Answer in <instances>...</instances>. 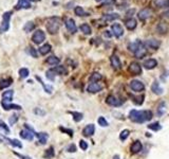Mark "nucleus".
<instances>
[{
	"label": "nucleus",
	"mask_w": 169,
	"mask_h": 159,
	"mask_svg": "<svg viewBox=\"0 0 169 159\" xmlns=\"http://www.w3.org/2000/svg\"><path fill=\"white\" fill-rule=\"evenodd\" d=\"M135 55L136 59H143L147 54V48L145 47V45L141 43V45L139 46V48L136 49V51L133 53Z\"/></svg>",
	"instance_id": "4468645a"
},
{
	"label": "nucleus",
	"mask_w": 169,
	"mask_h": 159,
	"mask_svg": "<svg viewBox=\"0 0 169 159\" xmlns=\"http://www.w3.org/2000/svg\"><path fill=\"white\" fill-rule=\"evenodd\" d=\"M104 35H105V37H108V38H110V37H112V35L113 34L112 33H110V31H105L104 32Z\"/></svg>",
	"instance_id": "13d9d810"
},
{
	"label": "nucleus",
	"mask_w": 169,
	"mask_h": 159,
	"mask_svg": "<svg viewBox=\"0 0 169 159\" xmlns=\"http://www.w3.org/2000/svg\"><path fill=\"white\" fill-rule=\"evenodd\" d=\"M139 45H141V40H136V42L130 43V44L128 45V49H129V51H131L132 53H134Z\"/></svg>",
	"instance_id": "58836bf2"
},
{
	"label": "nucleus",
	"mask_w": 169,
	"mask_h": 159,
	"mask_svg": "<svg viewBox=\"0 0 169 159\" xmlns=\"http://www.w3.org/2000/svg\"><path fill=\"white\" fill-rule=\"evenodd\" d=\"M65 25H66V28H67V30H68L70 33H72V34H74V33H76L77 32V27H76V24H75V21L72 18H69V19H67L66 20V22H65Z\"/></svg>",
	"instance_id": "ddd939ff"
},
{
	"label": "nucleus",
	"mask_w": 169,
	"mask_h": 159,
	"mask_svg": "<svg viewBox=\"0 0 169 159\" xmlns=\"http://www.w3.org/2000/svg\"><path fill=\"white\" fill-rule=\"evenodd\" d=\"M114 2V0H105V2H104V4L103 5H106V4H111Z\"/></svg>",
	"instance_id": "bf43d9fd"
},
{
	"label": "nucleus",
	"mask_w": 169,
	"mask_h": 159,
	"mask_svg": "<svg viewBox=\"0 0 169 159\" xmlns=\"http://www.w3.org/2000/svg\"><path fill=\"white\" fill-rule=\"evenodd\" d=\"M165 103L164 102H162L161 104H160V106H159V108H158V114L159 115H163L164 114V111H165Z\"/></svg>",
	"instance_id": "603ef678"
},
{
	"label": "nucleus",
	"mask_w": 169,
	"mask_h": 159,
	"mask_svg": "<svg viewBox=\"0 0 169 159\" xmlns=\"http://www.w3.org/2000/svg\"><path fill=\"white\" fill-rule=\"evenodd\" d=\"M13 83V79L12 77H5V79L0 80V89L8 88V86H11V84Z\"/></svg>",
	"instance_id": "c85d7f7f"
},
{
	"label": "nucleus",
	"mask_w": 169,
	"mask_h": 159,
	"mask_svg": "<svg viewBox=\"0 0 169 159\" xmlns=\"http://www.w3.org/2000/svg\"><path fill=\"white\" fill-rule=\"evenodd\" d=\"M143 66H144V68L148 69V70H152V69H154L158 66V60L155 59H148L143 63Z\"/></svg>",
	"instance_id": "dca6fc26"
},
{
	"label": "nucleus",
	"mask_w": 169,
	"mask_h": 159,
	"mask_svg": "<svg viewBox=\"0 0 169 159\" xmlns=\"http://www.w3.org/2000/svg\"><path fill=\"white\" fill-rule=\"evenodd\" d=\"M45 39H46V34L45 32L40 30V29L35 31L34 34L32 35V40H33V43L36 45H40L41 43L45 42Z\"/></svg>",
	"instance_id": "39448f33"
},
{
	"label": "nucleus",
	"mask_w": 169,
	"mask_h": 159,
	"mask_svg": "<svg viewBox=\"0 0 169 159\" xmlns=\"http://www.w3.org/2000/svg\"><path fill=\"white\" fill-rule=\"evenodd\" d=\"M46 31L50 34H56L60 28V19L57 18V17H51V18H49L46 24Z\"/></svg>",
	"instance_id": "f03ea898"
},
{
	"label": "nucleus",
	"mask_w": 169,
	"mask_h": 159,
	"mask_svg": "<svg viewBox=\"0 0 169 159\" xmlns=\"http://www.w3.org/2000/svg\"><path fill=\"white\" fill-rule=\"evenodd\" d=\"M53 70L55 71V73H56V76H66L67 73H68V70L66 69L65 66H55L53 68Z\"/></svg>",
	"instance_id": "cd10ccee"
},
{
	"label": "nucleus",
	"mask_w": 169,
	"mask_h": 159,
	"mask_svg": "<svg viewBox=\"0 0 169 159\" xmlns=\"http://www.w3.org/2000/svg\"><path fill=\"white\" fill-rule=\"evenodd\" d=\"M18 73H19V77H21V79H25V77H29V74H30V71H29L28 68H20L19 71H18Z\"/></svg>",
	"instance_id": "c03bdc74"
},
{
	"label": "nucleus",
	"mask_w": 169,
	"mask_h": 159,
	"mask_svg": "<svg viewBox=\"0 0 169 159\" xmlns=\"http://www.w3.org/2000/svg\"><path fill=\"white\" fill-rule=\"evenodd\" d=\"M0 141H1V139H0Z\"/></svg>",
	"instance_id": "69168bd1"
},
{
	"label": "nucleus",
	"mask_w": 169,
	"mask_h": 159,
	"mask_svg": "<svg viewBox=\"0 0 169 159\" xmlns=\"http://www.w3.org/2000/svg\"><path fill=\"white\" fill-rule=\"evenodd\" d=\"M59 63H60V60L55 55H51V56L46 57V64H48V65H50V66H57Z\"/></svg>",
	"instance_id": "a878e982"
},
{
	"label": "nucleus",
	"mask_w": 169,
	"mask_h": 159,
	"mask_svg": "<svg viewBox=\"0 0 169 159\" xmlns=\"http://www.w3.org/2000/svg\"><path fill=\"white\" fill-rule=\"evenodd\" d=\"M110 62H111V66L114 70H119L122 68V63H121V60L117 55H112L110 57Z\"/></svg>",
	"instance_id": "f3484780"
},
{
	"label": "nucleus",
	"mask_w": 169,
	"mask_h": 159,
	"mask_svg": "<svg viewBox=\"0 0 169 159\" xmlns=\"http://www.w3.org/2000/svg\"><path fill=\"white\" fill-rule=\"evenodd\" d=\"M54 155H55L54 149H53V146H51V147H49V149H46V151H45L43 157H45L46 159H51V158H53V157H54Z\"/></svg>",
	"instance_id": "4c0bfd02"
},
{
	"label": "nucleus",
	"mask_w": 169,
	"mask_h": 159,
	"mask_svg": "<svg viewBox=\"0 0 169 159\" xmlns=\"http://www.w3.org/2000/svg\"><path fill=\"white\" fill-rule=\"evenodd\" d=\"M34 135L38 138V141L40 142V144H46V141H48L49 135L46 133H34Z\"/></svg>",
	"instance_id": "393cba45"
},
{
	"label": "nucleus",
	"mask_w": 169,
	"mask_h": 159,
	"mask_svg": "<svg viewBox=\"0 0 169 159\" xmlns=\"http://www.w3.org/2000/svg\"><path fill=\"white\" fill-rule=\"evenodd\" d=\"M0 131L4 133V134H10V128H8V126L1 120H0Z\"/></svg>",
	"instance_id": "a18cd8bd"
},
{
	"label": "nucleus",
	"mask_w": 169,
	"mask_h": 159,
	"mask_svg": "<svg viewBox=\"0 0 169 159\" xmlns=\"http://www.w3.org/2000/svg\"><path fill=\"white\" fill-rule=\"evenodd\" d=\"M59 129L63 133H66V134H68L70 137H72L73 136V131L72 129H68V128H65V127H59Z\"/></svg>",
	"instance_id": "864d4df0"
},
{
	"label": "nucleus",
	"mask_w": 169,
	"mask_h": 159,
	"mask_svg": "<svg viewBox=\"0 0 169 159\" xmlns=\"http://www.w3.org/2000/svg\"><path fill=\"white\" fill-rule=\"evenodd\" d=\"M119 16L117 13H109V14H105L103 16V19L105 21H113V20L119 19Z\"/></svg>",
	"instance_id": "bb28decb"
},
{
	"label": "nucleus",
	"mask_w": 169,
	"mask_h": 159,
	"mask_svg": "<svg viewBox=\"0 0 169 159\" xmlns=\"http://www.w3.org/2000/svg\"><path fill=\"white\" fill-rule=\"evenodd\" d=\"M94 132H95V126L93 125V124H88V125L84 128L83 135L84 137H91V136H93V134H94Z\"/></svg>",
	"instance_id": "a211bd4d"
},
{
	"label": "nucleus",
	"mask_w": 169,
	"mask_h": 159,
	"mask_svg": "<svg viewBox=\"0 0 169 159\" xmlns=\"http://www.w3.org/2000/svg\"><path fill=\"white\" fill-rule=\"evenodd\" d=\"M101 79H103V76H101V73H98V72H93L89 77V80L91 83H97V82H100Z\"/></svg>",
	"instance_id": "473e14b6"
},
{
	"label": "nucleus",
	"mask_w": 169,
	"mask_h": 159,
	"mask_svg": "<svg viewBox=\"0 0 169 159\" xmlns=\"http://www.w3.org/2000/svg\"><path fill=\"white\" fill-rule=\"evenodd\" d=\"M128 70L131 74H133V76H139V74L142 73V66L139 65V63L136 62H132L129 65V68H128Z\"/></svg>",
	"instance_id": "1a4fd4ad"
},
{
	"label": "nucleus",
	"mask_w": 169,
	"mask_h": 159,
	"mask_svg": "<svg viewBox=\"0 0 169 159\" xmlns=\"http://www.w3.org/2000/svg\"><path fill=\"white\" fill-rule=\"evenodd\" d=\"M46 77L48 79L49 81H51V82H53L55 80V77H56V73H55V71L53 70V68L49 69V70H46Z\"/></svg>",
	"instance_id": "ea45409f"
},
{
	"label": "nucleus",
	"mask_w": 169,
	"mask_h": 159,
	"mask_svg": "<svg viewBox=\"0 0 169 159\" xmlns=\"http://www.w3.org/2000/svg\"><path fill=\"white\" fill-rule=\"evenodd\" d=\"M111 30H112V34L116 38H119V37L124 35V28L119 24H113L111 26Z\"/></svg>",
	"instance_id": "9d476101"
},
{
	"label": "nucleus",
	"mask_w": 169,
	"mask_h": 159,
	"mask_svg": "<svg viewBox=\"0 0 169 159\" xmlns=\"http://www.w3.org/2000/svg\"><path fill=\"white\" fill-rule=\"evenodd\" d=\"M67 151L69 153H74L76 152V146H75V144H70L68 146V149H67Z\"/></svg>",
	"instance_id": "5fc2aeb1"
},
{
	"label": "nucleus",
	"mask_w": 169,
	"mask_h": 159,
	"mask_svg": "<svg viewBox=\"0 0 169 159\" xmlns=\"http://www.w3.org/2000/svg\"><path fill=\"white\" fill-rule=\"evenodd\" d=\"M142 143H141V141H139V140H136L134 141L132 144H131V146H130V151L132 154H138L139 152H141L142 151Z\"/></svg>",
	"instance_id": "6ab92c4d"
},
{
	"label": "nucleus",
	"mask_w": 169,
	"mask_h": 159,
	"mask_svg": "<svg viewBox=\"0 0 169 159\" xmlns=\"http://www.w3.org/2000/svg\"><path fill=\"white\" fill-rule=\"evenodd\" d=\"M136 26H138V22H136L135 19L129 18V19L125 20V27H126L128 30H130V31L134 30V29L136 28Z\"/></svg>",
	"instance_id": "412c9836"
},
{
	"label": "nucleus",
	"mask_w": 169,
	"mask_h": 159,
	"mask_svg": "<svg viewBox=\"0 0 169 159\" xmlns=\"http://www.w3.org/2000/svg\"><path fill=\"white\" fill-rule=\"evenodd\" d=\"M106 103L110 106H114V107H118V106H121L122 104H123L121 100L117 99V98L113 94L108 95V97L106 98Z\"/></svg>",
	"instance_id": "9b49d317"
},
{
	"label": "nucleus",
	"mask_w": 169,
	"mask_h": 159,
	"mask_svg": "<svg viewBox=\"0 0 169 159\" xmlns=\"http://www.w3.org/2000/svg\"><path fill=\"white\" fill-rule=\"evenodd\" d=\"M149 129H152V131L154 132H158V131H161L162 129V125L160 124L159 122H153V123H151L149 124V125L147 126Z\"/></svg>",
	"instance_id": "79ce46f5"
},
{
	"label": "nucleus",
	"mask_w": 169,
	"mask_h": 159,
	"mask_svg": "<svg viewBox=\"0 0 169 159\" xmlns=\"http://www.w3.org/2000/svg\"><path fill=\"white\" fill-rule=\"evenodd\" d=\"M79 29L84 34H86V35H90V34L92 33V29L88 24H83L79 27Z\"/></svg>",
	"instance_id": "72a5a7b5"
},
{
	"label": "nucleus",
	"mask_w": 169,
	"mask_h": 159,
	"mask_svg": "<svg viewBox=\"0 0 169 159\" xmlns=\"http://www.w3.org/2000/svg\"><path fill=\"white\" fill-rule=\"evenodd\" d=\"M27 52L32 57H34V59H37L38 57V53H37L36 49H34L33 47H28L27 48Z\"/></svg>",
	"instance_id": "49530a36"
},
{
	"label": "nucleus",
	"mask_w": 169,
	"mask_h": 159,
	"mask_svg": "<svg viewBox=\"0 0 169 159\" xmlns=\"http://www.w3.org/2000/svg\"><path fill=\"white\" fill-rule=\"evenodd\" d=\"M11 11H8V12H4L3 15H2V22L0 25V34L4 33V32L8 31L10 29V21H11V17H12Z\"/></svg>",
	"instance_id": "7ed1b4c3"
},
{
	"label": "nucleus",
	"mask_w": 169,
	"mask_h": 159,
	"mask_svg": "<svg viewBox=\"0 0 169 159\" xmlns=\"http://www.w3.org/2000/svg\"><path fill=\"white\" fill-rule=\"evenodd\" d=\"M75 15L79 16V17H84V16H89V13H87L86 11L84 10L81 7H76L74 9Z\"/></svg>",
	"instance_id": "f704fd0d"
},
{
	"label": "nucleus",
	"mask_w": 169,
	"mask_h": 159,
	"mask_svg": "<svg viewBox=\"0 0 169 159\" xmlns=\"http://www.w3.org/2000/svg\"><path fill=\"white\" fill-rule=\"evenodd\" d=\"M14 154H15L18 158H21V159H31L30 157H28V156L21 155V154H19V153H17V152H14Z\"/></svg>",
	"instance_id": "6e6d98bb"
},
{
	"label": "nucleus",
	"mask_w": 169,
	"mask_h": 159,
	"mask_svg": "<svg viewBox=\"0 0 169 159\" xmlns=\"http://www.w3.org/2000/svg\"><path fill=\"white\" fill-rule=\"evenodd\" d=\"M72 116H73V120L75 121V122H79V121L83 120L84 116L81 112H77V111H71L70 112Z\"/></svg>",
	"instance_id": "37998d69"
},
{
	"label": "nucleus",
	"mask_w": 169,
	"mask_h": 159,
	"mask_svg": "<svg viewBox=\"0 0 169 159\" xmlns=\"http://www.w3.org/2000/svg\"><path fill=\"white\" fill-rule=\"evenodd\" d=\"M153 115L151 111H131L129 112V119L135 123H144L152 119Z\"/></svg>",
	"instance_id": "f257e3e1"
},
{
	"label": "nucleus",
	"mask_w": 169,
	"mask_h": 159,
	"mask_svg": "<svg viewBox=\"0 0 169 159\" xmlns=\"http://www.w3.org/2000/svg\"><path fill=\"white\" fill-rule=\"evenodd\" d=\"M25 129H22L21 132H20V137L22 138V139L25 140H28V141H32L34 138V129L32 128L31 126H29V124H25Z\"/></svg>",
	"instance_id": "20e7f679"
},
{
	"label": "nucleus",
	"mask_w": 169,
	"mask_h": 159,
	"mask_svg": "<svg viewBox=\"0 0 169 159\" xmlns=\"http://www.w3.org/2000/svg\"><path fill=\"white\" fill-rule=\"evenodd\" d=\"M51 50H52L51 45L45 44V45L41 46V47L39 48V53L41 54V55H46V54H48V53H50Z\"/></svg>",
	"instance_id": "2f4dec72"
},
{
	"label": "nucleus",
	"mask_w": 169,
	"mask_h": 159,
	"mask_svg": "<svg viewBox=\"0 0 169 159\" xmlns=\"http://www.w3.org/2000/svg\"><path fill=\"white\" fill-rule=\"evenodd\" d=\"M17 121H18V116L17 115H12L11 116V118L10 119H8V122H10V125H14V124H15Z\"/></svg>",
	"instance_id": "09e8293b"
},
{
	"label": "nucleus",
	"mask_w": 169,
	"mask_h": 159,
	"mask_svg": "<svg viewBox=\"0 0 169 159\" xmlns=\"http://www.w3.org/2000/svg\"><path fill=\"white\" fill-rule=\"evenodd\" d=\"M35 29V24L33 21H28L27 24L23 26V31L25 32V33H30Z\"/></svg>",
	"instance_id": "c9c22d12"
},
{
	"label": "nucleus",
	"mask_w": 169,
	"mask_h": 159,
	"mask_svg": "<svg viewBox=\"0 0 169 159\" xmlns=\"http://www.w3.org/2000/svg\"><path fill=\"white\" fill-rule=\"evenodd\" d=\"M31 1H29V0H18L17 4L15 5V9L16 10H28V9H31Z\"/></svg>",
	"instance_id": "2eb2a0df"
},
{
	"label": "nucleus",
	"mask_w": 169,
	"mask_h": 159,
	"mask_svg": "<svg viewBox=\"0 0 169 159\" xmlns=\"http://www.w3.org/2000/svg\"><path fill=\"white\" fill-rule=\"evenodd\" d=\"M34 112H35V114H37V115H40V116H42V115H45V114H46L45 111H40V108L34 109Z\"/></svg>",
	"instance_id": "4d7b16f0"
},
{
	"label": "nucleus",
	"mask_w": 169,
	"mask_h": 159,
	"mask_svg": "<svg viewBox=\"0 0 169 159\" xmlns=\"http://www.w3.org/2000/svg\"><path fill=\"white\" fill-rule=\"evenodd\" d=\"M129 86H130V88L132 89L133 91H135V92L144 91V89H145L144 83L141 82V81H139V80H132L129 83Z\"/></svg>",
	"instance_id": "423d86ee"
},
{
	"label": "nucleus",
	"mask_w": 169,
	"mask_h": 159,
	"mask_svg": "<svg viewBox=\"0 0 169 159\" xmlns=\"http://www.w3.org/2000/svg\"><path fill=\"white\" fill-rule=\"evenodd\" d=\"M113 159H119V157H118V156H117V155H115V156H114V157H113Z\"/></svg>",
	"instance_id": "680f3d73"
},
{
	"label": "nucleus",
	"mask_w": 169,
	"mask_h": 159,
	"mask_svg": "<svg viewBox=\"0 0 169 159\" xmlns=\"http://www.w3.org/2000/svg\"><path fill=\"white\" fill-rule=\"evenodd\" d=\"M79 147L83 150V151H86V150L88 149V143H87L84 140H80L79 141Z\"/></svg>",
	"instance_id": "3c124183"
},
{
	"label": "nucleus",
	"mask_w": 169,
	"mask_h": 159,
	"mask_svg": "<svg viewBox=\"0 0 169 159\" xmlns=\"http://www.w3.org/2000/svg\"><path fill=\"white\" fill-rule=\"evenodd\" d=\"M104 89V85L101 83H91L89 84V86L87 87V91L90 94H97V92L101 91Z\"/></svg>",
	"instance_id": "0eeeda50"
},
{
	"label": "nucleus",
	"mask_w": 169,
	"mask_h": 159,
	"mask_svg": "<svg viewBox=\"0 0 169 159\" xmlns=\"http://www.w3.org/2000/svg\"><path fill=\"white\" fill-rule=\"evenodd\" d=\"M151 90L153 91V94H162L163 92H164V89L161 87V85H160V83L158 81H154L152 86H151Z\"/></svg>",
	"instance_id": "4be33fe9"
},
{
	"label": "nucleus",
	"mask_w": 169,
	"mask_h": 159,
	"mask_svg": "<svg viewBox=\"0 0 169 159\" xmlns=\"http://www.w3.org/2000/svg\"><path fill=\"white\" fill-rule=\"evenodd\" d=\"M13 95H14V91L13 90H7L2 94V102L5 103H10L12 99H13Z\"/></svg>",
	"instance_id": "5701e85b"
},
{
	"label": "nucleus",
	"mask_w": 169,
	"mask_h": 159,
	"mask_svg": "<svg viewBox=\"0 0 169 159\" xmlns=\"http://www.w3.org/2000/svg\"><path fill=\"white\" fill-rule=\"evenodd\" d=\"M131 100H132V102L136 104V105H142V104L144 103V95H138V97L131 95Z\"/></svg>",
	"instance_id": "e433bc0d"
},
{
	"label": "nucleus",
	"mask_w": 169,
	"mask_h": 159,
	"mask_svg": "<svg viewBox=\"0 0 169 159\" xmlns=\"http://www.w3.org/2000/svg\"><path fill=\"white\" fill-rule=\"evenodd\" d=\"M151 15H152V10L149 8H145V9H142L139 12L138 18L141 20V21H145V20H147Z\"/></svg>",
	"instance_id": "6e6552de"
},
{
	"label": "nucleus",
	"mask_w": 169,
	"mask_h": 159,
	"mask_svg": "<svg viewBox=\"0 0 169 159\" xmlns=\"http://www.w3.org/2000/svg\"><path fill=\"white\" fill-rule=\"evenodd\" d=\"M1 106L4 111H12V109L20 111V109H21V106L20 105H17V104H11V103H5V102H1Z\"/></svg>",
	"instance_id": "aec40b11"
},
{
	"label": "nucleus",
	"mask_w": 169,
	"mask_h": 159,
	"mask_svg": "<svg viewBox=\"0 0 169 159\" xmlns=\"http://www.w3.org/2000/svg\"><path fill=\"white\" fill-rule=\"evenodd\" d=\"M144 45L146 48L152 49V50H156V49H159V47L161 46V42L158 39L150 38V39H147L146 42L144 43Z\"/></svg>",
	"instance_id": "f8f14e48"
},
{
	"label": "nucleus",
	"mask_w": 169,
	"mask_h": 159,
	"mask_svg": "<svg viewBox=\"0 0 169 159\" xmlns=\"http://www.w3.org/2000/svg\"><path fill=\"white\" fill-rule=\"evenodd\" d=\"M4 139L7 140L10 144H12V145H13V146L19 147V149H21V147H22L21 142H20V141H18L17 139H10V138H4Z\"/></svg>",
	"instance_id": "a19ab883"
},
{
	"label": "nucleus",
	"mask_w": 169,
	"mask_h": 159,
	"mask_svg": "<svg viewBox=\"0 0 169 159\" xmlns=\"http://www.w3.org/2000/svg\"><path fill=\"white\" fill-rule=\"evenodd\" d=\"M134 11H135L134 9H132V10H130L129 12L127 13V15H128V16H130V14H133V13H134Z\"/></svg>",
	"instance_id": "052dcab7"
},
{
	"label": "nucleus",
	"mask_w": 169,
	"mask_h": 159,
	"mask_svg": "<svg viewBox=\"0 0 169 159\" xmlns=\"http://www.w3.org/2000/svg\"><path fill=\"white\" fill-rule=\"evenodd\" d=\"M97 122H98V124H100L101 126H103V127H106V126H108V122H107V120L105 119L104 117H100V118H98Z\"/></svg>",
	"instance_id": "8fccbe9b"
},
{
	"label": "nucleus",
	"mask_w": 169,
	"mask_h": 159,
	"mask_svg": "<svg viewBox=\"0 0 169 159\" xmlns=\"http://www.w3.org/2000/svg\"><path fill=\"white\" fill-rule=\"evenodd\" d=\"M35 79H36V80L38 81V82L40 83V85L42 86L43 90H45V91L46 92V94H52V91H53V87H52V86H49V85H46V84L43 83V81L41 80V77H38V76H37V77H35Z\"/></svg>",
	"instance_id": "b1692460"
},
{
	"label": "nucleus",
	"mask_w": 169,
	"mask_h": 159,
	"mask_svg": "<svg viewBox=\"0 0 169 159\" xmlns=\"http://www.w3.org/2000/svg\"><path fill=\"white\" fill-rule=\"evenodd\" d=\"M96 2H101V1H103V0H95Z\"/></svg>",
	"instance_id": "e2e57ef3"
},
{
	"label": "nucleus",
	"mask_w": 169,
	"mask_h": 159,
	"mask_svg": "<svg viewBox=\"0 0 169 159\" xmlns=\"http://www.w3.org/2000/svg\"><path fill=\"white\" fill-rule=\"evenodd\" d=\"M29 1H38V0H29Z\"/></svg>",
	"instance_id": "0e129e2a"
},
{
	"label": "nucleus",
	"mask_w": 169,
	"mask_h": 159,
	"mask_svg": "<svg viewBox=\"0 0 169 159\" xmlns=\"http://www.w3.org/2000/svg\"><path fill=\"white\" fill-rule=\"evenodd\" d=\"M129 135H130V132L128 131V129H124V131H122L121 134H119V139L122 141H125L129 137Z\"/></svg>",
	"instance_id": "de8ad7c7"
},
{
	"label": "nucleus",
	"mask_w": 169,
	"mask_h": 159,
	"mask_svg": "<svg viewBox=\"0 0 169 159\" xmlns=\"http://www.w3.org/2000/svg\"><path fill=\"white\" fill-rule=\"evenodd\" d=\"M154 5L159 9L169 8V0H154Z\"/></svg>",
	"instance_id": "c756f323"
},
{
	"label": "nucleus",
	"mask_w": 169,
	"mask_h": 159,
	"mask_svg": "<svg viewBox=\"0 0 169 159\" xmlns=\"http://www.w3.org/2000/svg\"><path fill=\"white\" fill-rule=\"evenodd\" d=\"M156 31L159 32L160 34H166L168 32V26L164 24V22H160V24L156 26Z\"/></svg>",
	"instance_id": "7c9ffc66"
}]
</instances>
